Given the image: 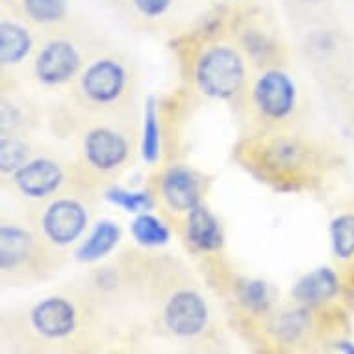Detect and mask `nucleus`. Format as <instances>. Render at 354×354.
I'll return each mask as SVG.
<instances>
[{"mask_svg":"<svg viewBox=\"0 0 354 354\" xmlns=\"http://www.w3.org/2000/svg\"><path fill=\"white\" fill-rule=\"evenodd\" d=\"M160 195L171 212L187 214L203 204V182L193 171L176 165L162 176Z\"/></svg>","mask_w":354,"mask_h":354,"instance_id":"obj_11","label":"nucleus"},{"mask_svg":"<svg viewBox=\"0 0 354 354\" xmlns=\"http://www.w3.org/2000/svg\"><path fill=\"white\" fill-rule=\"evenodd\" d=\"M19 12L37 26H62L69 17V0H19Z\"/></svg>","mask_w":354,"mask_h":354,"instance_id":"obj_17","label":"nucleus"},{"mask_svg":"<svg viewBox=\"0 0 354 354\" xmlns=\"http://www.w3.org/2000/svg\"><path fill=\"white\" fill-rule=\"evenodd\" d=\"M337 290H339L337 274L328 268H319L304 274L291 290V295L301 304L314 306L330 301L332 297H336Z\"/></svg>","mask_w":354,"mask_h":354,"instance_id":"obj_14","label":"nucleus"},{"mask_svg":"<svg viewBox=\"0 0 354 354\" xmlns=\"http://www.w3.org/2000/svg\"><path fill=\"white\" fill-rule=\"evenodd\" d=\"M261 167L266 171L279 174L280 178L286 174L297 176L308 162V151L291 138H274L268 141V145L261 149Z\"/></svg>","mask_w":354,"mask_h":354,"instance_id":"obj_12","label":"nucleus"},{"mask_svg":"<svg viewBox=\"0 0 354 354\" xmlns=\"http://www.w3.org/2000/svg\"><path fill=\"white\" fill-rule=\"evenodd\" d=\"M0 149V165L4 174L15 173L30 160V145L23 132H2Z\"/></svg>","mask_w":354,"mask_h":354,"instance_id":"obj_18","label":"nucleus"},{"mask_svg":"<svg viewBox=\"0 0 354 354\" xmlns=\"http://www.w3.org/2000/svg\"><path fill=\"white\" fill-rule=\"evenodd\" d=\"M121 238V230L113 221H100L91 230V234L82 241L80 249L76 250V258L80 261H97L104 258L115 249Z\"/></svg>","mask_w":354,"mask_h":354,"instance_id":"obj_16","label":"nucleus"},{"mask_svg":"<svg viewBox=\"0 0 354 354\" xmlns=\"http://www.w3.org/2000/svg\"><path fill=\"white\" fill-rule=\"evenodd\" d=\"M186 239L198 250L214 252L223 245V230L219 221L209 212L206 206L198 204L197 208L186 214V225H184Z\"/></svg>","mask_w":354,"mask_h":354,"instance_id":"obj_13","label":"nucleus"},{"mask_svg":"<svg viewBox=\"0 0 354 354\" xmlns=\"http://www.w3.org/2000/svg\"><path fill=\"white\" fill-rule=\"evenodd\" d=\"M156 99H149L145 104V115H143V145L141 152L149 163H154L160 156V121H158Z\"/></svg>","mask_w":354,"mask_h":354,"instance_id":"obj_20","label":"nucleus"},{"mask_svg":"<svg viewBox=\"0 0 354 354\" xmlns=\"http://www.w3.org/2000/svg\"><path fill=\"white\" fill-rule=\"evenodd\" d=\"M332 249L342 260L354 256V215H339L332 221Z\"/></svg>","mask_w":354,"mask_h":354,"instance_id":"obj_22","label":"nucleus"},{"mask_svg":"<svg viewBox=\"0 0 354 354\" xmlns=\"http://www.w3.org/2000/svg\"><path fill=\"white\" fill-rule=\"evenodd\" d=\"M239 299L250 312H266L269 306V290L263 282H245L239 290Z\"/></svg>","mask_w":354,"mask_h":354,"instance_id":"obj_23","label":"nucleus"},{"mask_svg":"<svg viewBox=\"0 0 354 354\" xmlns=\"http://www.w3.org/2000/svg\"><path fill=\"white\" fill-rule=\"evenodd\" d=\"M130 2L141 17L154 21V19L167 15L169 10L173 8L174 0H130Z\"/></svg>","mask_w":354,"mask_h":354,"instance_id":"obj_25","label":"nucleus"},{"mask_svg":"<svg viewBox=\"0 0 354 354\" xmlns=\"http://www.w3.org/2000/svg\"><path fill=\"white\" fill-rule=\"evenodd\" d=\"M297 104L295 84L280 69H266L250 86V106L266 124L279 127L293 115Z\"/></svg>","mask_w":354,"mask_h":354,"instance_id":"obj_6","label":"nucleus"},{"mask_svg":"<svg viewBox=\"0 0 354 354\" xmlns=\"http://www.w3.org/2000/svg\"><path fill=\"white\" fill-rule=\"evenodd\" d=\"M89 225V209L78 197L54 195L41 208L37 234L50 249H65L84 236Z\"/></svg>","mask_w":354,"mask_h":354,"instance_id":"obj_5","label":"nucleus"},{"mask_svg":"<svg viewBox=\"0 0 354 354\" xmlns=\"http://www.w3.org/2000/svg\"><path fill=\"white\" fill-rule=\"evenodd\" d=\"M76 100L95 113H115L136 89L134 69L117 54L89 59L75 80Z\"/></svg>","mask_w":354,"mask_h":354,"instance_id":"obj_1","label":"nucleus"},{"mask_svg":"<svg viewBox=\"0 0 354 354\" xmlns=\"http://www.w3.org/2000/svg\"><path fill=\"white\" fill-rule=\"evenodd\" d=\"M195 82L201 93L230 100L247 84V64L238 48L227 43L208 45L195 62Z\"/></svg>","mask_w":354,"mask_h":354,"instance_id":"obj_3","label":"nucleus"},{"mask_svg":"<svg viewBox=\"0 0 354 354\" xmlns=\"http://www.w3.org/2000/svg\"><path fill=\"white\" fill-rule=\"evenodd\" d=\"M86 64L80 41L56 32L34 50L32 73L39 86L58 87L76 80Z\"/></svg>","mask_w":354,"mask_h":354,"instance_id":"obj_4","label":"nucleus"},{"mask_svg":"<svg viewBox=\"0 0 354 354\" xmlns=\"http://www.w3.org/2000/svg\"><path fill=\"white\" fill-rule=\"evenodd\" d=\"M162 319L174 336H198L208 323V306L197 291L176 290L163 304Z\"/></svg>","mask_w":354,"mask_h":354,"instance_id":"obj_9","label":"nucleus"},{"mask_svg":"<svg viewBox=\"0 0 354 354\" xmlns=\"http://www.w3.org/2000/svg\"><path fill=\"white\" fill-rule=\"evenodd\" d=\"M34 50L30 30L19 21L2 19L0 23V59L4 67L21 65Z\"/></svg>","mask_w":354,"mask_h":354,"instance_id":"obj_15","label":"nucleus"},{"mask_svg":"<svg viewBox=\"0 0 354 354\" xmlns=\"http://www.w3.org/2000/svg\"><path fill=\"white\" fill-rule=\"evenodd\" d=\"M310 319L304 310L280 314L273 323V330L282 343H299L308 334Z\"/></svg>","mask_w":354,"mask_h":354,"instance_id":"obj_19","label":"nucleus"},{"mask_svg":"<svg viewBox=\"0 0 354 354\" xmlns=\"http://www.w3.org/2000/svg\"><path fill=\"white\" fill-rule=\"evenodd\" d=\"M134 154V143L128 130L119 124L100 122L89 127L82 136L80 163L97 178H111L124 171Z\"/></svg>","mask_w":354,"mask_h":354,"instance_id":"obj_2","label":"nucleus"},{"mask_svg":"<svg viewBox=\"0 0 354 354\" xmlns=\"http://www.w3.org/2000/svg\"><path fill=\"white\" fill-rule=\"evenodd\" d=\"M43 247L47 245L39 234H34L19 223H4L0 228V268L4 279L8 274L12 279H24L34 273Z\"/></svg>","mask_w":354,"mask_h":354,"instance_id":"obj_7","label":"nucleus"},{"mask_svg":"<svg viewBox=\"0 0 354 354\" xmlns=\"http://www.w3.org/2000/svg\"><path fill=\"white\" fill-rule=\"evenodd\" d=\"M108 197L122 208H127L128 212H141V209L151 206V198L147 197L145 193H128L122 192V189H111Z\"/></svg>","mask_w":354,"mask_h":354,"instance_id":"obj_24","label":"nucleus"},{"mask_svg":"<svg viewBox=\"0 0 354 354\" xmlns=\"http://www.w3.org/2000/svg\"><path fill=\"white\" fill-rule=\"evenodd\" d=\"M132 236L145 247H160L169 241V228L154 215L143 214L132 223Z\"/></svg>","mask_w":354,"mask_h":354,"instance_id":"obj_21","label":"nucleus"},{"mask_svg":"<svg viewBox=\"0 0 354 354\" xmlns=\"http://www.w3.org/2000/svg\"><path fill=\"white\" fill-rule=\"evenodd\" d=\"M12 182L23 197L48 201L62 192L67 182V171L54 158H30L28 162L12 173Z\"/></svg>","mask_w":354,"mask_h":354,"instance_id":"obj_8","label":"nucleus"},{"mask_svg":"<svg viewBox=\"0 0 354 354\" xmlns=\"http://www.w3.org/2000/svg\"><path fill=\"white\" fill-rule=\"evenodd\" d=\"M30 323L45 339H64L76 330L78 312L64 297H48L30 310Z\"/></svg>","mask_w":354,"mask_h":354,"instance_id":"obj_10","label":"nucleus"}]
</instances>
